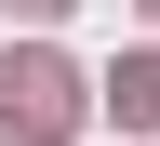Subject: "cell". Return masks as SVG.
Listing matches in <instances>:
<instances>
[{
    "label": "cell",
    "mask_w": 160,
    "mask_h": 146,
    "mask_svg": "<svg viewBox=\"0 0 160 146\" xmlns=\"http://www.w3.org/2000/svg\"><path fill=\"white\" fill-rule=\"evenodd\" d=\"M0 93H13V106H27V120H53V133H67V120H80V80L53 67V53H13V80H0Z\"/></svg>",
    "instance_id": "6da1fadb"
},
{
    "label": "cell",
    "mask_w": 160,
    "mask_h": 146,
    "mask_svg": "<svg viewBox=\"0 0 160 146\" xmlns=\"http://www.w3.org/2000/svg\"><path fill=\"white\" fill-rule=\"evenodd\" d=\"M27 13H67V0H27Z\"/></svg>",
    "instance_id": "3957f363"
},
{
    "label": "cell",
    "mask_w": 160,
    "mask_h": 146,
    "mask_svg": "<svg viewBox=\"0 0 160 146\" xmlns=\"http://www.w3.org/2000/svg\"><path fill=\"white\" fill-rule=\"evenodd\" d=\"M107 106H120V120H160V53H133V67L107 80Z\"/></svg>",
    "instance_id": "7a4b0ae2"
},
{
    "label": "cell",
    "mask_w": 160,
    "mask_h": 146,
    "mask_svg": "<svg viewBox=\"0 0 160 146\" xmlns=\"http://www.w3.org/2000/svg\"><path fill=\"white\" fill-rule=\"evenodd\" d=\"M147 13H160V0H147Z\"/></svg>",
    "instance_id": "277c9868"
}]
</instances>
